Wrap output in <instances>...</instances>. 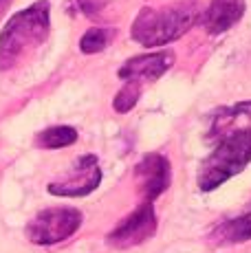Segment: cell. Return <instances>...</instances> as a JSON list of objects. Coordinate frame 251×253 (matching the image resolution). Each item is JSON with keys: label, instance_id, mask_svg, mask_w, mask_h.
I'll list each match as a JSON object with an SVG mask.
<instances>
[{"label": "cell", "instance_id": "1", "mask_svg": "<svg viewBox=\"0 0 251 253\" xmlns=\"http://www.w3.org/2000/svg\"><path fill=\"white\" fill-rule=\"evenodd\" d=\"M214 152L205 159L199 172L203 192L220 187L251 163V101L220 110L211 124Z\"/></svg>", "mask_w": 251, "mask_h": 253}, {"label": "cell", "instance_id": "2", "mask_svg": "<svg viewBox=\"0 0 251 253\" xmlns=\"http://www.w3.org/2000/svg\"><path fill=\"white\" fill-rule=\"evenodd\" d=\"M49 29L51 18L46 0H40V2L18 11L0 33V71L11 69L25 57V53L44 42L49 36Z\"/></svg>", "mask_w": 251, "mask_h": 253}, {"label": "cell", "instance_id": "3", "mask_svg": "<svg viewBox=\"0 0 251 253\" xmlns=\"http://www.w3.org/2000/svg\"><path fill=\"white\" fill-rule=\"evenodd\" d=\"M196 7L178 2L167 9H143L132 24V38L146 46H163L181 38L192 27Z\"/></svg>", "mask_w": 251, "mask_h": 253}, {"label": "cell", "instance_id": "4", "mask_svg": "<svg viewBox=\"0 0 251 253\" xmlns=\"http://www.w3.org/2000/svg\"><path fill=\"white\" fill-rule=\"evenodd\" d=\"M82 225V213L73 207L42 209L27 225V238L33 245H57L69 240Z\"/></svg>", "mask_w": 251, "mask_h": 253}, {"label": "cell", "instance_id": "5", "mask_svg": "<svg viewBox=\"0 0 251 253\" xmlns=\"http://www.w3.org/2000/svg\"><path fill=\"white\" fill-rule=\"evenodd\" d=\"M154 231H157V216H154L152 203L143 201L128 218L119 222L117 229L110 231L108 242L119 249H128V247L141 245L143 240L152 238Z\"/></svg>", "mask_w": 251, "mask_h": 253}, {"label": "cell", "instance_id": "6", "mask_svg": "<svg viewBox=\"0 0 251 253\" xmlns=\"http://www.w3.org/2000/svg\"><path fill=\"white\" fill-rule=\"evenodd\" d=\"M101 183V169L97 159L93 154L82 157L71 169V174L64 181H55L49 185V192L55 196H86Z\"/></svg>", "mask_w": 251, "mask_h": 253}, {"label": "cell", "instance_id": "7", "mask_svg": "<svg viewBox=\"0 0 251 253\" xmlns=\"http://www.w3.org/2000/svg\"><path fill=\"white\" fill-rule=\"evenodd\" d=\"M174 64V53L172 51H159L150 55H139L128 60L119 69V77L132 84H141V82H154L163 75L170 66Z\"/></svg>", "mask_w": 251, "mask_h": 253}, {"label": "cell", "instance_id": "8", "mask_svg": "<svg viewBox=\"0 0 251 253\" xmlns=\"http://www.w3.org/2000/svg\"><path fill=\"white\" fill-rule=\"evenodd\" d=\"M137 176H139V185H141L143 201L152 203L170 185V161L163 154H148L137 165Z\"/></svg>", "mask_w": 251, "mask_h": 253}, {"label": "cell", "instance_id": "9", "mask_svg": "<svg viewBox=\"0 0 251 253\" xmlns=\"http://www.w3.org/2000/svg\"><path fill=\"white\" fill-rule=\"evenodd\" d=\"M243 16V2L240 0H216L205 13V27L211 33H223Z\"/></svg>", "mask_w": 251, "mask_h": 253}, {"label": "cell", "instance_id": "10", "mask_svg": "<svg viewBox=\"0 0 251 253\" xmlns=\"http://www.w3.org/2000/svg\"><path fill=\"white\" fill-rule=\"evenodd\" d=\"M77 141V130L71 128V126H53V128H46L44 132L38 134L36 143L38 148L44 150H60L66 148V145H73Z\"/></svg>", "mask_w": 251, "mask_h": 253}, {"label": "cell", "instance_id": "11", "mask_svg": "<svg viewBox=\"0 0 251 253\" xmlns=\"http://www.w3.org/2000/svg\"><path fill=\"white\" fill-rule=\"evenodd\" d=\"M216 236L220 238V242H229V245L251 240V209L247 213H243L240 218H236V220L225 222V225L216 231Z\"/></svg>", "mask_w": 251, "mask_h": 253}, {"label": "cell", "instance_id": "12", "mask_svg": "<svg viewBox=\"0 0 251 253\" xmlns=\"http://www.w3.org/2000/svg\"><path fill=\"white\" fill-rule=\"evenodd\" d=\"M115 36V31L113 29H106V27H97V29H88V31L82 36V40H80V48H82V53H99V51H104L106 46H108V42H110V38Z\"/></svg>", "mask_w": 251, "mask_h": 253}, {"label": "cell", "instance_id": "13", "mask_svg": "<svg viewBox=\"0 0 251 253\" xmlns=\"http://www.w3.org/2000/svg\"><path fill=\"white\" fill-rule=\"evenodd\" d=\"M139 92H141L139 84L128 82V84L117 92V97H115V110H117V113H128L130 108H134V104H137V99H139Z\"/></svg>", "mask_w": 251, "mask_h": 253}, {"label": "cell", "instance_id": "14", "mask_svg": "<svg viewBox=\"0 0 251 253\" xmlns=\"http://www.w3.org/2000/svg\"><path fill=\"white\" fill-rule=\"evenodd\" d=\"M9 4H11V0H0V18H2V13L9 9Z\"/></svg>", "mask_w": 251, "mask_h": 253}]
</instances>
